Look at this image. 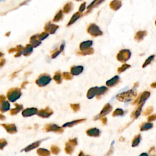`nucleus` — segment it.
<instances>
[{"mask_svg": "<svg viewBox=\"0 0 156 156\" xmlns=\"http://www.w3.org/2000/svg\"><path fill=\"white\" fill-rule=\"evenodd\" d=\"M64 47H65L64 43H63L62 45L61 46V51H63V48H64Z\"/></svg>", "mask_w": 156, "mask_h": 156, "instance_id": "nucleus-57", "label": "nucleus"}, {"mask_svg": "<svg viewBox=\"0 0 156 156\" xmlns=\"http://www.w3.org/2000/svg\"><path fill=\"white\" fill-rule=\"evenodd\" d=\"M5 119V117H4V116H3V115H1V114H0V120H4Z\"/></svg>", "mask_w": 156, "mask_h": 156, "instance_id": "nucleus-56", "label": "nucleus"}, {"mask_svg": "<svg viewBox=\"0 0 156 156\" xmlns=\"http://www.w3.org/2000/svg\"><path fill=\"white\" fill-rule=\"evenodd\" d=\"M92 43H93V42H92V41H90V40L82 42L80 45V49L82 50V51L88 49L92 45Z\"/></svg>", "mask_w": 156, "mask_h": 156, "instance_id": "nucleus-23", "label": "nucleus"}, {"mask_svg": "<svg viewBox=\"0 0 156 156\" xmlns=\"http://www.w3.org/2000/svg\"><path fill=\"white\" fill-rule=\"evenodd\" d=\"M142 140V135L140 134H137L134 137L132 141V147H137L139 145L140 142Z\"/></svg>", "mask_w": 156, "mask_h": 156, "instance_id": "nucleus-20", "label": "nucleus"}, {"mask_svg": "<svg viewBox=\"0 0 156 156\" xmlns=\"http://www.w3.org/2000/svg\"><path fill=\"white\" fill-rule=\"evenodd\" d=\"M150 96V93L149 92H144L143 93L141 94L140 96L135 101H134V103H132V104H136L137 103L138 104V105L140 104H144V102Z\"/></svg>", "mask_w": 156, "mask_h": 156, "instance_id": "nucleus-7", "label": "nucleus"}, {"mask_svg": "<svg viewBox=\"0 0 156 156\" xmlns=\"http://www.w3.org/2000/svg\"><path fill=\"white\" fill-rule=\"evenodd\" d=\"M51 80V78L48 74H42L36 80V83L39 86L47 85Z\"/></svg>", "mask_w": 156, "mask_h": 156, "instance_id": "nucleus-6", "label": "nucleus"}, {"mask_svg": "<svg viewBox=\"0 0 156 156\" xmlns=\"http://www.w3.org/2000/svg\"><path fill=\"white\" fill-rule=\"evenodd\" d=\"M85 9V3H84L83 4H82L81 5H80V7L79 8V12H82L83 11H84Z\"/></svg>", "mask_w": 156, "mask_h": 156, "instance_id": "nucleus-48", "label": "nucleus"}, {"mask_svg": "<svg viewBox=\"0 0 156 156\" xmlns=\"http://www.w3.org/2000/svg\"><path fill=\"white\" fill-rule=\"evenodd\" d=\"M2 56H3V54H2L1 53H0V57H1Z\"/></svg>", "mask_w": 156, "mask_h": 156, "instance_id": "nucleus-58", "label": "nucleus"}, {"mask_svg": "<svg viewBox=\"0 0 156 156\" xmlns=\"http://www.w3.org/2000/svg\"><path fill=\"white\" fill-rule=\"evenodd\" d=\"M149 156H156V149L155 146H152L149 150Z\"/></svg>", "mask_w": 156, "mask_h": 156, "instance_id": "nucleus-41", "label": "nucleus"}, {"mask_svg": "<svg viewBox=\"0 0 156 156\" xmlns=\"http://www.w3.org/2000/svg\"><path fill=\"white\" fill-rule=\"evenodd\" d=\"M154 56L153 55V56H149L148 58L146 59V61L144 62V63H143V66H142V67L143 68H144V67H146V66H148V65L150 64L151 63V62L152 61H153L154 60Z\"/></svg>", "mask_w": 156, "mask_h": 156, "instance_id": "nucleus-35", "label": "nucleus"}, {"mask_svg": "<svg viewBox=\"0 0 156 156\" xmlns=\"http://www.w3.org/2000/svg\"><path fill=\"white\" fill-rule=\"evenodd\" d=\"M36 113H37V109L36 108H29L24 110L22 112V115L24 117H28L32 116Z\"/></svg>", "mask_w": 156, "mask_h": 156, "instance_id": "nucleus-13", "label": "nucleus"}, {"mask_svg": "<svg viewBox=\"0 0 156 156\" xmlns=\"http://www.w3.org/2000/svg\"><path fill=\"white\" fill-rule=\"evenodd\" d=\"M107 90H108V88L105 87H101L98 88V93H97V95L99 96L103 95V94L105 93Z\"/></svg>", "mask_w": 156, "mask_h": 156, "instance_id": "nucleus-36", "label": "nucleus"}, {"mask_svg": "<svg viewBox=\"0 0 156 156\" xmlns=\"http://www.w3.org/2000/svg\"><path fill=\"white\" fill-rule=\"evenodd\" d=\"M33 47L31 45H28L26 46V47L24 48V51H23V54L25 56H27L28 54H30L32 52V50H33Z\"/></svg>", "mask_w": 156, "mask_h": 156, "instance_id": "nucleus-30", "label": "nucleus"}, {"mask_svg": "<svg viewBox=\"0 0 156 156\" xmlns=\"http://www.w3.org/2000/svg\"><path fill=\"white\" fill-rule=\"evenodd\" d=\"M42 142V141H41V140H40V141H37V142H34V143L31 144L30 145L27 146L26 148H25L23 150V151H24L25 152H29V151H31V150H33V149H35V148L38 147V146H39V145L40 144V143H41Z\"/></svg>", "mask_w": 156, "mask_h": 156, "instance_id": "nucleus-14", "label": "nucleus"}, {"mask_svg": "<svg viewBox=\"0 0 156 156\" xmlns=\"http://www.w3.org/2000/svg\"><path fill=\"white\" fill-rule=\"evenodd\" d=\"M37 36H34L31 37V45L34 47H37V46L40 45V41L37 38Z\"/></svg>", "mask_w": 156, "mask_h": 156, "instance_id": "nucleus-28", "label": "nucleus"}, {"mask_svg": "<svg viewBox=\"0 0 156 156\" xmlns=\"http://www.w3.org/2000/svg\"><path fill=\"white\" fill-rule=\"evenodd\" d=\"M87 135L90 137H98L101 134V131L97 128H91L87 130Z\"/></svg>", "mask_w": 156, "mask_h": 156, "instance_id": "nucleus-11", "label": "nucleus"}, {"mask_svg": "<svg viewBox=\"0 0 156 156\" xmlns=\"http://www.w3.org/2000/svg\"><path fill=\"white\" fill-rule=\"evenodd\" d=\"M153 107H149L148 108L146 109L145 110V111L143 113V115H149L150 113H151L152 112H153Z\"/></svg>", "mask_w": 156, "mask_h": 156, "instance_id": "nucleus-44", "label": "nucleus"}, {"mask_svg": "<svg viewBox=\"0 0 156 156\" xmlns=\"http://www.w3.org/2000/svg\"><path fill=\"white\" fill-rule=\"evenodd\" d=\"M138 156H149V154H148V153H143L140 154L139 155H138Z\"/></svg>", "mask_w": 156, "mask_h": 156, "instance_id": "nucleus-53", "label": "nucleus"}, {"mask_svg": "<svg viewBox=\"0 0 156 156\" xmlns=\"http://www.w3.org/2000/svg\"><path fill=\"white\" fill-rule=\"evenodd\" d=\"M37 153L39 156H50L51 153L45 148H39L37 151Z\"/></svg>", "mask_w": 156, "mask_h": 156, "instance_id": "nucleus-26", "label": "nucleus"}, {"mask_svg": "<svg viewBox=\"0 0 156 156\" xmlns=\"http://www.w3.org/2000/svg\"><path fill=\"white\" fill-rule=\"evenodd\" d=\"M87 32L90 35L94 37H97L103 35V32L99 29V27L95 24H90L87 29Z\"/></svg>", "mask_w": 156, "mask_h": 156, "instance_id": "nucleus-5", "label": "nucleus"}, {"mask_svg": "<svg viewBox=\"0 0 156 156\" xmlns=\"http://www.w3.org/2000/svg\"><path fill=\"white\" fill-rule=\"evenodd\" d=\"M58 28V26L56 25H54V24H50L48 23L45 26V30L47 31L48 32H49L51 34H54L56 31L57 29Z\"/></svg>", "mask_w": 156, "mask_h": 156, "instance_id": "nucleus-21", "label": "nucleus"}, {"mask_svg": "<svg viewBox=\"0 0 156 156\" xmlns=\"http://www.w3.org/2000/svg\"><path fill=\"white\" fill-rule=\"evenodd\" d=\"M130 67V65L127 64V63H124V64H123L122 66H121V67H120V68L118 69V72L119 73L124 72V71H126L127 69L129 68Z\"/></svg>", "mask_w": 156, "mask_h": 156, "instance_id": "nucleus-33", "label": "nucleus"}, {"mask_svg": "<svg viewBox=\"0 0 156 156\" xmlns=\"http://www.w3.org/2000/svg\"><path fill=\"white\" fill-rule=\"evenodd\" d=\"M22 93L20 89L18 88H12L7 93V98L9 101L11 102H14L20 97Z\"/></svg>", "mask_w": 156, "mask_h": 156, "instance_id": "nucleus-2", "label": "nucleus"}, {"mask_svg": "<svg viewBox=\"0 0 156 156\" xmlns=\"http://www.w3.org/2000/svg\"><path fill=\"white\" fill-rule=\"evenodd\" d=\"M78 144V141L76 138L70 140L65 144V151L68 154H72L74 149V147Z\"/></svg>", "mask_w": 156, "mask_h": 156, "instance_id": "nucleus-4", "label": "nucleus"}, {"mask_svg": "<svg viewBox=\"0 0 156 156\" xmlns=\"http://www.w3.org/2000/svg\"><path fill=\"white\" fill-rule=\"evenodd\" d=\"M147 34V32L145 31H138L135 34V40L137 42H140L142 40H143V38L146 36Z\"/></svg>", "mask_w": 156, "mask_h": 156, "instance_id": "nucleus-18", "label": "nucleus"}, {"mask_svg": "<svg viewBox=\"0 0 156 156\" xmlns=\"http://www.w3.org/2000/svg\"><path fill=\"white\" fill-rule=\"evenodd\" d=\"M72 8H73L72 4L71 3H69L68 4H67L65 6L64 9H63L64 10H63V11H64V12L65 13H68V12H70V11H72Z\"/></svg>", "mask_w": 156, "mask_h": 156, "instance_id": "nucleus-37", "label": "nucleus"}, {"mask_svg": "<svg viewBox=\"0 0 156 156\" xmlns=\"http://www.w3.org/2000/svg\"><path fill=\"white\" fill-rule=\"evenodd\" d=\"M54 79L58 84H60L61 82V74L59 73H56V74L54 76Z\"/></svg>", "mask_w": 156, "mask_h": 156, "instance_id": "nucleus-40", "label": "nucleus"}, {"mask_svg": "<svg viewBox=\"0 0 156 156\" xmlns=\"http://www.w3.org/2000/svg\"><path fill=\"white\" fill-rule=\"evenodd\" d=\"M5 63V60H4V59H1V61H0V67H3V65Z\"/></svg>", "mask_w": 156, "mask_h": 156, "instance_id": "nucleus-50", "label": "nucleus"}, {"mask_svg": "<svg viewBox=\"0 0 156 156\" xmlns=\"http://www.w3.org/2000/svg\"><path fill=\"white\" fill-rule=\"evenodd\" d=\"M80 17V13L79 12H76V13H74V15H73V16L72 17V18H71V20L70 21V22H69L68 23V26L69 25H71L73 23H74L76 22V21L78 20V19Z\"/></svg>", "mask_w": 156, "mask_h": 156, "instance_id": "nucleus-29", "label": "nucleus"}, {"mask_svg": "<svg viewBox=\"0 0 156 156\" xmlns=\"http://www.w3.org/2000/svg\"><path fill=\"white\" fill-rule=\"evenodd\" d=\"M100 120H101V121H102V123H103L104 125H105L107 124V119L106 117H102V118H100Z\"/></svg>", "mask_w": 156, "mask_h": 156, "instance_id": "nucleus-49", "label": "nucleus"}, {"mask_svg": "<svg viewBox=\"0 0 156 156\" xmlns=\"http://www.w3.org/2000/svg\"><path fill=\"white\" fill-rule=\"evenodd\" d=\"M52 113H53V112L48 108V107H47L45 109L41 110L40 112H38L37 114L38 116L43 117V118H48L49 116H51Z\"/></svg>", "mask_w": 156, "mask_h": 156, "instance_id": "nucleus-12", "label": "nucleus"}, {"mask_svg": "<svg viewBox=\"0 0 156 156\" xmlns=\"http://www.w3.org/2000/svg\"><path fill=\"white\" fill-rule=\"evenodd\" d=\"M78 156H90L89 155H85V154L82 151H80L79 154Z\"/></svg>", "mask_w": 156, "mask_h": 156, "instance_id": "nucleus-52", "label": "nucleus"}, {"mask_svg": "<svg viewBox=\"0 0 156 156\" xmlns=\"http://www.w3.org/2000/svg\"><path fill=\"white\" fill-rule=\"evenodd\" d=\"M48 36V33H47V32H43L42 34H40L39 36H38V38L40 41V40H43L44 39H45Z\"/></svg>", "mask_w": 156, "mask_h": 156, "instance_id": "nucleus-43", "label": "nucleus"}, {"mask_svg": "<svg viewBox=\"0 0 156 156\" xmlns=\"http://www.w3.org/2000/svg\"><path fill=\"white\" fill-rule=\"evenodd\" d=\"M16 105V107H15V109H12V110H11V115H14L15 114H17V113H18V112H20L21 110L23 108V105H19V104H15Z\"/></svg>", "mask_w": 156, "mask_h": 156, "instance_id": "nucleus-31", "label": "nucleus"}, {"mask_svg": "<svg viewBox=\"0 0 156 156\" xmlns=\"http://www.w3.org/2000/svg\"><path fill=\"white\" fill-rule=\"evenodd\" d=\"M112 106L110 104H106L104 105V107H103V110H102L101 113H99V115L97 116V117L95 118L96 120V119H100L102 117H104V116H105V115H106L107 114H108L109 112H110L112 111Z\"/></svg>", "mask_w": 156, "mask_h": 156, "instance_id": "nucleus-9", "label": "nucleus"}, {"mask_svg": "<svg viewBox=\"0 0 156 156\" xmlns=\"http://www.w3.org/2000/svg\"><path fill=\"white\" fill-rule=\"evenodd\" d=\"M124 115V111L121 109H117L113 112L112 116L113 117H118V116H123Z\"/></svg>", "mask_w": 156, "mask_h": 156, "instance_id": "nucleus-32", "label": "nucleus"}, {"mask_svg": "<svg viewBox=\"0 0 156 156\" xmlns=\"http://www.w3.org/2000/svg\"><path fill=\"white\" fill-rule=\"evenodd\" d=\"M153 124L151 123L145 122L143 123L140 126V131H146V130H148L151 129L153 128Z\"/></svg>", "mask_w": 156, "mask_h": 156, "instance_id": "nucleus-17", "label": "nucleus"}, {"mask_svg": "<svg viewBox=\"0 0 156 156\" xmlns=\"http://www.w3.org/2000/svg\"><path fill=\"white\" fill-rule=\"evenodd\" d=\"M113 143H114V141L113 142V143H112L110 148L109 151L108 152H107V153H106V154L105 155V156H111L113 154V152H114V149H113Z\"/></svg>", "mask_w": 156, "mask_h": 156, "instance_id": "nucleus-42", "label": "nucleus"}, {"mask_svg": "<svg viewBox=\"0 0 156 156\" xmlns=\"http://www.w3.org/2000/svg\"><path fill=\"white\" fill-rule=\"evenodd\" d=\"M119 141L120 142H124L125 141V138L124 137H121L120 138V139H119Z\"/></svg>", "mask_w": 156, "mask_h": 156, "instance_id": "nucleus-54", "label": "nucleus"}, {"mask_svg": "<svg viewBox=\"0 0 156 156\" xmlns=\"http://www.w3.org/2000/svg\"><path fill=\"white\" fill-rule=\"evenodd\" d=\"M85 120V119H81V120H76V121H72V122H70V123H65V124L63 125V128H65V127H72L75 124H78V123H79L83 122V121H84Z\"/></svg>", "mask_w": 156, "mask_h": 156, "instance_id": "nucleus-27", "label": "nucleus"}, {"mask_svg": "<svg viewBox=\"0 0 156 156\" xmlns=\"http://www.w3.org/2000/svg\"><path fill=\"white\" fill-rule=\"evenodd\" d=\"M143 104H140L138 105L137 108L135 110L131 113V115H130L131 118L134 119H137L138 117L140 116V114H141V112H142V106H143Z\"/></svg>", "mask_w": 156, "mask_h": 156, "instance_id": "nucleus-15", "label": "nucleus"}, {"mask_svg": "<svg viewBox=\"0 0 156 156\" xmlns=\"http://www.w3.org/2000/svg\"><path fill=\"white\" fill-rule=\"evenodd\" d=\"M71 106H72V108L73 109V110L74 112H77L78 110H79V104H72L71 105Z\"/></svg>", "mask_w": 156, "mask_h": 156, "instance_id": "nucleus-46", "label": "nucleus"}, {"mask_svg": "<svg viewBox=\"0 0 156 156\" xmlns=\"http://www.w3.org/2000/svg\"><path fill=\"white\" fill-rule=\"evenodd\" d=\"M51 151L53 154H58L61 152V149L58 146L53 145L51 147Z\"/></svg>", "mask_w": 156, "mask_h": 156, "instance_id": "nucleus-34", "label": "nucleus"}, {"mask_svg": "<svg viewBox=\"0 0 156 156\" xmlns=\"http://www.w3.org/2000/svg\"><path fill=\"white\" fill-rule=\"evenodd\" d=\"M45 131L47 132H55L58 133H62L63 131L62 128L58 126L56 124H47V126L45 127Z\"/></svg>", "mask_w": 156, "mask_h": 156, "instance_id": "nucleus-8", "label": "nucleus"}, {"mask_svg": "<svg viewBox=\"0 0 156 156\" xmlns=\"http://www.w3.org/2000/svg\"><path fill=\"white\" fill-rule=\"evenodd\" d=\"M98 89V87H93L90 88V89L88 90L87 95L88 99H92V98H93L96 95H97Z\"/></svg>", "mask_w": 156, "mask_h": 156, "instance_id": "nucleus-25", "label": "nucleus"}, {"mask_svg": "<svg viewBox=\"0 0 156 156\" xmlns=\"http://www.w3.org/2000/svg\"><path fill=\"white\" fill-rule=\"evenodd\" d=\"M119 81H120V78H119V76H115L112 78L111 79L107 80L106 82V85L108 87H113L118 84Z\"/></svg>", "mask_w": 156, "mask_h": 156, "instance_id": "nucleus-16", "label": "nucleus"}, {"mask_svg": "<svg viewBox=\"0 0 156 156\" xmlns=\"http://www.w3.org/2000/svg\"><path fill=\"white\" fill-rule=\"evenodd\" d=\"M155 120H156V114L152 115L151 116H149L148 118V123H151Z\"/></svg>", "mask_w": 156, "mask_h": 156, "instance_id": "nucleus-45", "label": "nucleus"}, {"mask_svg": "<svg viewBox=\"0 0 156 156\" xmlns=\"http://www.w3.org/2000/svg\"><path fill=\"white\" fill-rule=\"evenodd\" d=\"M84 68L82 66L73 67L71 69V73L73 75H78L82 72Z\"/></svg>", "mask_w": 156, "mask_h": 156, "instance_id": "nucleus-24", "label": "nucleus"}, {"mask_svg": "<svg viewBox=\"0 0 156 156\" xmlns=\"http://www.w3.org/2000/svg\"><path fill=\"white\" fill-rule=\"evenodd\" d=\"M63 78H65V79H70L72 78V75H71L70 73H64L63 74Z\"/></svg>", "mask_w": 156, "mask_h": 156, "instance_id": "nucleus-47", "label": "nucleus"}, {"mask_svg": "<svg viewBox=\"0 0 156 156\" xmlns=\"http://www.w3.org/2000/svg\"><path fill=\"white\" fill-rule=\"evenodd\" d=\"M131 53L129 49H122L117 56V58L121 62H125L130 57Z\"/></svg>", "mask_w": 156, "mask_h": 156, "instance_id": "nucleus-3", "label": "nucleus"}, {"mask_svg": "<svg viewBox=\"0 0 156 156\" xmlns=\"http://www.w3.org/2000/svg\"><path fill=\"white\" fill-rule=\"evenodd\" d=\"M63 17V15H62V12L61 11H59V12L57 13V15H56V17L54 18V22H58V21L61 20Z\"/></svg>", "mask_w": 156, "mask_h": 156, "instance_id": "nucleus-38", "label": "nucleus"}, {"mask_svg": "<svg viewBox=\"0 0 156 156\" xmlns=\"http://www.w3.org/2000/svg\"><path fill=\"white\" fill-rule=\"evenodd\" d=\"M121 5L122 4L120 1H113L110 4V7L113 11H117L120 8Z\"/></svg>", "mask_w": 156, "mask_h": 156, "instance_id": "nucleus-22", "label": "nucleus"}, {"mask_svg": "<svg viewBox=\"0 0 156 156\" xmlns=\"http://www.w3.org/2000/svg\"><path fill=\"white\" fill-rule=\"evenodd\" d=\"M61 53V51H57L56 53H55L53 55V58H55L56 57H57V56H58L59 54V53Z\"/></svg>", "mask_w": 156, "mask_h": 156, "instance_id": "nucleus-51", "label": "nucleus"}, {"mask_svg": "<svg viewBox=\"0 0 156 156\" xmlns=\"http://www.w3.org/2000/svg\"><path fill=\"white\" fill-rule=\"evenodd\" d=\"M155 25H156V21H155Z\"/></svg>", "mask_w": 156, "mask_h": 156, "instance_id": "nucleus-59", "label": "nucleus"}, {"mask_svg": "<svg viewBox=\"0 0 156 156\" xmlns=\"http://www.w3.org/2000/svg\"><path fill=\"white\" fill-rule=\"evenodd\" d=\"M7 144V142L4 138L0 139V149H3Z\"/></svg>", "mask_w": 156, "mask_h": 156, "instance_id": "nucleus-39", "label": "nucleus"}, {"mask_svg": "<svg viewBox=\"0 0 156 156\" xmlns=\"http://www.w3.org/2000/svg\"><path fill=\"white\" fill-rule=\"evenodd\" d=\"M151 87L153 88H156V82H154L153 84H152L151 85Z\"/></svg>", "mask_w": 156, "mask_h": 156, "instance_id": "nucleus-55", "label": "nucleus"}, {"mask_svg": "<svg viewBox=\"0 0 156 156\" xmlns=\"http://www.w3.org/2000/svg\"><path fill=\"white\" fill-rule=\"evenodd\" d=\"M137 97V92L134 90H130L128 92H124L118 94L117 96V99L122 102H128L135 99Z\"/></svg>", "mask_w": 156, "mask_h": 156, "instance_id": "nucleus-1", "label": "nucleus"}, {"mask_svg": "<svg viewBox=\"0 0 156 156\" xmlns=\"http://www.w3.org/2000/svg\"><path fill=\"white\" fill-rule=\"evenodd\" d=\"M1 126H3L6 131L9 134H15L17 132L16 126L13 124H1Z\"/></svg>", "mask_w": 156, "mask_h": 156, "instance_id": "nucleus-10", "label": "nucleus"}, {"mask_svg": "<svg viewBox=\"0 0 156 156\" xmlns=\"http://www.w3.org/2000/svg\"><path fill=\"white\" fill-rule=\"evenodd\" d=\"M10 109V104L9 102L6 101H2L0 102V110L3 112H6Z\"/></svg>", "mask_w": 156, "mask_h": 156, "instance_id": "nucleus-19", "label": "nucleus"}]
</instances>
